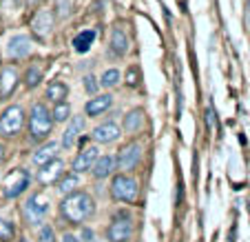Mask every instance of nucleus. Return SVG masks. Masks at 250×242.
Masks as SVG:
<instances>
[{
    "instance_id": "obj_1",
    "label": "nucleus",
    "mask_w": 250,
    "mask_h": 242,
    "mask_svg": "<svg viewBox=\"0 0 250 242\" xmlns=\"http://www.w3.org/2000/svg\"><path fill=\"white\" fill-rule=\"evenodd\" d=\"M95 211L93 198H91L86 191H76V194H69L60 204V214L66 222L71 224H82L84 220H89Z\"/></svg>"
},
{
    "instance_id": "obj_2",
    "label": "nucleus",
    "mask_w": 250,
    "mask_h": 242,
    "mask_svg": "<svg viewBox=\"0 0 250 242\" xmlns=\"http://www.w3.org/2000/svg\"><path fill=\"white\" fill-rule=\"evenodd\" d=\"M53 118L49 114V109L44 105H33L31 107V118H29V131H31L33 140H44L51 133Z\"/></svg>"
},
{
    "instance_id": "obj_3",
    "label": "nucleus",
    "mask_w": 250,
    "mask_h": 242,
    "mask_svg": "<svg viewBox=\"0 0 250 242\" xmlns=\"http://www.w3.org/2000/svg\"><path fill=\"white\" fill-rule=\"evenodd\" d=\"M140 194V185L133 176H126V173H120V176L113 178L111 182V195L115 200H122V202H133Z\"/></svg>"
},
{
    "instance_id": "obj_4",
    "label": "nucleus",
    "mask_w": 250,
    "mask_h": 242,
    "mask_svg": "<svg viewBox=\"0 0 250 242\" xmlns=\"http://www.w3.org/2000/svg\"><path fill=\"white\" fill-rule=\"evenodd\" d=\"M22 124H24V111L18 105L7 107L2 111V116H0V133L2 136H16V133H20Z\"/></svg>"
},
{
    "instance_id": "obj_5",
    "label": "nucleus",
    "mask_w": 250,
    "mask_h": 242,
    "mask_svg": "<svg viewBox=\"0 0 250 242\" xmlns=\"http://www.w3.org/2000/svg\"><path fill=\"white\" fill-rule=\"evenodd\" d=\"M47 211H49L47 198L40 195V194H36L24 202L22 214H24V220H27L29 224H40V222H44V218H47Z\"/></svg>"
},
{
    "instance_id": "obj_6",
    "label": "nucleus",
    "mask_w": 250,
    "mask_h": 242,
    "mask_svg": "<svg viewBox=\"0 0 250 242\" xmlns=\"http://www.w3.org/2000/svg\"><path fill=\"white\" fill-rule=\"evenodd\" d=\"M133 236V218L128 214H118L111 222L109 231H106V238L111 242H128Z\"/></svg>"
},
{
    "instance_id": "obj_7",
    "label": "nucleus",
    "mask_w": 250,
    "mask_h": 242,
    "mask_svg": "<svg viewBox=\"0 0 250 242\" xmlns=\"http://www.w3.org/2000/svg\"><path fill=\"white\" fill-rule=\"evenodd\" d=\"M29 187V173L24 169L11 171L5 180V198H16Z\"/></svg>"
},
{
    "instance_id": "obj_8",
    "label": "nucleus",
    "mask_w": 250,
    "mask_h": 242,
    "mask_svg": "<svg viewBox=\"0 0 250 242\" xmlns=\"http://www.w3.org/2000/svg\"><path fill=\"white\" fill-rule=\"evenodd\" d=\"M31 53V38L29 36H24V33H18V36H14V38L9 40V45H7V56L9 58H24Z\"/></svg>"
},
{
    "instance_id": "obj_9",
    "label": "nucleus",
    "mask_w": 250,
    "mask_h": 242,
    "mask_svg": "<svg viewBox=\"0 0 250 242\" xmlns=\"http://www.w3.org/2000/svg\"><path fill=\"white\" fill-rule=\"evenodd\" d=\"M122 136V131H120V124L118 122H102L98 124V127L93 129V138L98 140V143L102 145H109V143H115L118 138Z\"/></svg>"
},
{
    "instance_id": "obj_10",
    "label": "nucleus",
    "mask_w": 250,
    "mask_h": 242,
    "mask_svg": "<svg viewBox=\"0 0 250 242\" xmlns=\"http://www.w3.org/2000/svg\"><path fill=\"white\" fill-rule=\"evenodd\" d=\"M140 145H135V143H131V145H126V147L122 149V151L118 153V158H115V162L120 165V169H124V171H131L133 167H137V162H140Z\"/></svg>"
},
{
    "instance_id": "obj_11",
    "label": "nucleus",
    "mask_w": 250,
    "mask_h": 242,
    "mask_svg": "<svg viewBox=\"0 0 250 242\" xmlns=\"http://www.w3.org/2000/svg\"><path fill=\"white\" fill-rule=\"evenodd\" d=\"M100 158V153H98V147L95 145H89V147H84L80 151V156L73 160V173H82V171H86V169H91L93 167V162Z\"/></svg>"
},
{
    "instance_id": "obj_12",
    "label": "nucleus",
    "mask_w": 250,
    "mask_h": 242,
    "mask_svg": "<svg viewBox=\"0 0 250 242\" xmlns=\"http://www.w3.org/2000/svg\"><path fill=\"white\" fill-rule=\"evenodd\" d=\"M84 131V118L82 116H73L69 122V127H66V131L62 133V147H73V143L78 140V136Z\"/></svg>"
},
{
    "instance_id": "obj_13",
    "label": "nucleus",
    "mask_w": 250,
    "mask_h": 242,
    "mask_svg": "<svg viewBox=\"0 0 250 242\" xmlns=\"http://www.w3.org/2000/svg\"><path fill=\"white\" fill-rule=\"evenodd\" d=\"M31 27H33V31L38 33L40 38L49 36V31H51V27H53V14L51 11H47V9H40L38 14L33 16Z\"/></svg>"
},
{
    "instance_id": "obj_14",
    "label": "nucleus",
    "mask_w": 250,
    "mask_h": 242,
    "mask_svg": "<svg viewBox=\"0 0 250 242\" xmlns=\"http://www.w3.org/2000/svg\"><path fill=\"white\" fill-rule=\"evenodd\" d=\"M62 169H64L62 160H51V162H47V165L40 169L38 180L42 182V185H53V182H58V178L62 176Z\"/></svg>"
},
{
    "instance_id": "obj_15",
    "label": "nucleus",
    "mask_w": 250,
    "mask_h": 242,
    "mask_svg": "<svg viewBox=\"0 0 250 242\" xmlns=\"http://www.w3.org/2000/svg\"><path fill=\"white\" fill-rule=\"evenodd\" d=\"M111 105H113V98L109 94H104V96H98V98H91L84 109H86V116H102L106 109H111Z\"/></svg>"
},
{
    "instance_id": "obj_16",
    "label": "nucleus",
    "mask_w": 250,
    "mask_h": 242,
    "mask_svg": "<svg viewBox=\"0 0 250 242\" xmlns=\"http://www.w3.org/2000/svg\"><path fill=\"white\" fill-rule=\"evenodd\" d=\"M115 158H111V156H102V158H98V160L93 162V167H91V171H93V176L98 178V180H102V178H109L111 173H113V169H115Z\"/></svg>"
},
{
    "instance_id": "obj_17",
    "label": "nucleus",
    "mask_w": 250,
    "mask_h": 242,
    "mask_svg": "<svg viewBox=\"0 0 250 242\" xmlns=\"http://www.w3.org/2000/svg\"><path fill=\"white\" fill-rule=\"evenodd\" d=\"M56 153H58V143H49V145H44V147H40L38 151L33 153V165L36 167H44L47 162H51V160H56Z\"/></svg>"
},
{
    "instance_id": "obj_18",
    "label": "nucleus",
    "mask_w": 250,
    "mask_h": 242,
    "mask_svg": "<svg viewBox=\"0 0 250 242\" xmlns=\"http://www.w3.org/2000/svg\"><path fill=\"white\" fill-rule=\"evenodd\" d=\"M16 82H18V73L11 67H5L0 72V96H9L16 89Z\"/></svg>"
},
{
    "instance_id": "obj_19",
    "label": "nucleus",
    "mask_w": 250,
    "mask_h": 242,
    "mask_svg": "<svg viewBox=\"0 0 250 242\" xmlns=\"http://www.w3.org/2000/svg\"><path fill=\"white\" fill-rule=\"evenodd\" d=\"M126 49H128L126 33H124L122 29H113V33H111V51H113L115 56H124Z\"/></svg>"
},
{
    "instance_id": "obj_20",
    "label": "nucleus",
    "mask_w": 250,
    "mask_h": 242,
    "mask_svg": "<svg viewBox=\"0 0 250 242\" xmlns=\"http://www.w3.org/2000/svg\"><path fill=\"white\" fill-rule=\"evenodd\" d=\"M93 40H95V31L93 29H86V31L78 33L76 38H73V49H76L78 53H84V51H89L91 49Z\"/></svg>"
},
{
    "instance_id": "obj_21",
    "label": "nucleus",
    "mask_w": 250,
    "mask_h": 242,
    "mask_svg": "<svg viewBox=\"0 0 250 242\" xmlns=\"http://www.w3.org/2000/svg\"><path fill=\"white\" fill-rule=\"evenodd\" d=\"M142 124H144V111H142V109L128 111V116L124 118V129H126V131H131V133H135Z\"/></svg>"
},
{
    "instance_id": "obj_22",
    "label": "nucleus",
    "mask_w": 250,
    "mask_h": 242,
    "mask_svg": "<svg viewBox=\"0 0 250 242\" xmlns=\"http://www.w3.org/2000/svg\"><path fill=\"white\" fill-rule=\"evenodd\" d=\"M66 94H69V89H66L64 82H51L47 89V98L51 100V102H56V105L58 102H64Z\"/></svg>"
},
{
    "instance_id": "obj_23",
    "label": "nucleus",
    "mask_w": 250,
    "mask_h": 242,
    "mask_svg": "<svg viewBox=\"0 0 250 242\" xmlns=\"http://www.w3.org/2000/svg\"><path fill=\"white\" fill-rule=\"evenodd\" d=\"M78 187H80V178H78V173H66V176L60 180L58 189H60V194L69 195V194H76Z\"/></svg>"
},
{
    "instance_id": "obj_24",
    "label": "nucleus",
    "mask_w": 250,
    "mask_h": 242,
    "mask_svg": "<svg viewBox=\"0 0 250 242\" xmlns=\"http://www.w3.org/2000/svg\"><path fill=\"white\" fill-rule=\"evenodd\" d=\"M69 116H71L69 105H66V102H58L56 109H53V114H51V118L56 120V122H64V120L69 118Z\"/></svg>"
},
{
    "instance_id": "obj_25",
    "label": "nucleus",
    "mask_w": 250,
    "mask_h": 242,
    "mask_svg": "<svg viewBox=\"0 0 250 242\" xmlns=\"http://www.w3.org/2000/svg\"><path fill=\"white\" fill-rule=\"evenodd\" d=\"M120 78H122V76H120L118 69H109V72L102 73V80H100V82H102V87H109V89H111V87H115L120 82Z\"/></svg>"
},
{
    "instance_id": "obj_26",
    "label": "nucleus",
    "mask_w": 250,
    "mask_h": 242,
    "mask_svg": "<svg viewBox=\"0 0 250 242\" xmlns=\"http://www.w3.org/2000/svg\"><path fill=\"white\" fill-rule=\"evenodd\" d=\"M14 233H16V229L9 220H0V240H5V242L14 240Z\"/></svg>"
},
{
    "instance_id": "obj_27",
    "label": "nucleus",
    "mask_w": 250,
    "mask_h": 242,
    "mask_svg": "<svg viewBox=\"0 0 250 242\" xmlns=\"http://www.w3.org/2000/svg\"><path fill=\"white\" fill-rule=\"evenodd\" d=\"M40 76H42V73H40L38 67H31V69L27 72V87H36V85H38Z\"/></svg>"
},
{
    "instance_id": "obj_28",
    "label": "nucleus",
    "mask_w": 250,
    "mask_h": 242,
    "mask_svg": "<svg viewBox=\"0 0 250 242\" xmlns=\"http://www.w3.org/2000/svg\"><path fill=\"white\" fill-rule=\"evenodd\" d=\"M40 242H56V231L51 227L40 229Z\"/></svg>"
},
{
    "instance_id": "obj_29",
    "label": "nucleus",
    "mask_w": 250,
    "mask_h": 242,
    "mask_svg": "<svg viewBox=\"0 0 250 242\" xmlns=\"http://www.w3.org/2000/svg\"><path fill=\"white\" fill-rule=\"evenodd\" d=\"M215 124H217V120H215V109H212V105H208L206 107V127L212 129Z\"/></svg>"
},
{
    "instance_id": "obj_30",
    "label": "nucleus",
    "mask_w": 250,
    "mask_h": 242,
    "mask_svg": "<svg viewBox=\"0 0 250 242\" xmlns=\"http://www.w3.org/2000/svg\"><path fill=\"white\" fill-rule=\"evenodd\" d=\"M84 89L89 91V94H95V91H98V80H95L93 76H86L84 78Z\"/></svg>"
},
{
    "instance_id": "obj_31",
    "label": "nucleus",
    "mask_w": 250,
    "mask_h": 242,
    "mask_svg": "<svg viewBox=\"0 0 250 242\" xmlns=\"http://www.w3.org/2000/svg\"><path fill=\"white\" fill-rule=\"evenodd\" d=\"M58 5H60V16H66L71 11V0H58Z\"/></svg>"
},
{
    "instance_id": "obj_32",
    "label": "nucleus",
    "mask_w": 250,
    "mask_h": 242,
    "mask_svg": "<svg viewBox=\"0 0 250 242\" xmlns=\"http://www.w3.org/2000/svg\"><path fill=\"white\" fill-rule=\"evenodd\" d=\"M128 85H131V87H135L137 85V80H135V69H131V72H128Z\"/></svg>"
},
{
    "instance_id": "obj_33",
    "label": "nucleus",
    "mask_w": 250,
    "mask_h": 242,
    "mask_svg": "<svg viewBox=\"0 0 250 242\" xmlns=\"http://www.w3.org/2000/svg\"><path fill=\"white\" fill-rule=\"evenodd\" d=\"M62 242H78V238H76V236H71V233H66V236L62 238Z\"/></svg>"
},
{
    "instance_id": "obj_34",
    "label": "nucleus",
    "mask_w": 250,
    "mask_h": 242,
    "mask_svg": "<svg viewBox=\"0 0 250 242\" xmlns=\"http://www.w3.org/2000/svg\"><path fill=\"white\" fill-rule=\"evenodd\" d=\"M82 238H84V242H91V231H89V229H84V231H82Z\"/></svg>"
},
{
    "instance_id": "obj_35",
    "label": "nucleus",
    "mask_w": 250,
    "mask_h": 242,
    "mask_svg": "<svg viewBox=\"0 0 250 242\" xmlns=\"http://www.w3.org/2000/svg\"><path fill=\"white\" fill-rule=\"evenodd\" d=\"M2 158H5V147L0 145V162H2Z\"/></svg>"
},
{
    "instance_id": "obj_36",
    "label": "nucleus",
    "mask_w": 250,
    "mask_h": 242,
    "mask_svg": "<svg viewBox=\"0 0 250 242\" xmlns=\"http://www.w3.org/2000/svg\"><path fill=\"white\" fill-rule=\"evenodd\" d=\"M18 2H31V0H18Z\"/></svg>"
}]
</instances>
